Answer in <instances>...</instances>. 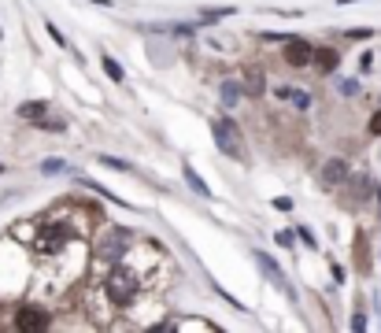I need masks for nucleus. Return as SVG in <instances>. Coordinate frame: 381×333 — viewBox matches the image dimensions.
I'll return each mask as SVG.
<instances>
[{"instance_id": "obj_16", "label": "nucleus", "mask_w": 381, "mask_h": 333, "mask_svg": "<svg viewBox=\"0 0 381 333\" xmlns=\"http://www.w3.org/2000/svg\"><path fill=\"white\" fill-rule=\"evenodd\" d=\"M282 100H293V108H300V111H307L311 108V93H300V89H289V85H282V89H274Z\"/></svg>"}, {"instance_id": "obj_13", "label": "nucleus", "mask_w": 381, "mask_h": 333, "mask_svg": "<svg viewBox=\"0 0 381 333\" xmlns=\"http://www.w3.org/2000/svg\"><path fill=\"white\" fill-rule=\"evenodd\" d=\"M181 178L189 182V189H193L196 197H204V200L212 197V189H207V182H204L200 174H196V166H193V163H181Z\"/></svg>"}, {"instance_id": "obj_27", "label": "nucleus", "mask_w": 381, "mask_h": 333, "mask_svg": "<svg viewBox=\"0 0 381 333\" xmlns=\"http://www.w3.org/2000/svg\"><path fill=\"white\" fill-rule=\"evenodd\" d=\"M352 330H366V315H363V311L352 315Z\"/></svg>"}, {"instance_id": "obj_15", "label": "nucleus", "mask_w": 381, "mask_h": 333, "mask_svg": "<svg viewBox=\"0 0 381 333\" xmlns=\"http://www.w3.org/2000/svg\"><path fill=\"white\" fill-rule=\"evenodd\" d=\"M230 15H237V8H230V4H222V8H204V11H200V22H204V27H215V22L230 19Z\"/></svg>"}, {"instance_id": "obj_17", "label": "nucleus", "mask_w": 381, "mask_h": 333, "mask_svg": "<svg viewBox=\"0 0 381 333\" xmlns=\"http://www.w3.org/2000/svg\"><path fill=\"white\" fill-rule=\"evenodd\" d=\"M100 63H104V71H108V78H111V82H119V85L126 82V71H123V63H119V59L100 56Z\"/></svg>"}, {"instance_id": "obj_7", "label": "nucleus", "mask_w": 381, "mask_h": 333, "mask_svg": "<svg viewBox=\"0 0 381 333\" xmlns=\"http://www.w3.org/2000/svg\"><path fill=\"white\" fill-rule=\"evenodd\" d=\"M282 56L289 67H307V63H314V45L304 41V37H285V48H282Z\"/></svg>"}, {"instance_id": "obj_11", "label": "nucleus", "mask_w": 381, "mask_h": 333, "mask_svg": "<svg viewBox=\"0 0 381 333\" xmlns=\"http://www.w3.org/2000/svg\"><path fill=\"white\" fill-rule=\"evenodd\" d=\"M348 178V163L345 160H326L322 166V185H340Z\"/></svg>"}, {"instance_id": "obj_28", "label": "nucleus", "mask_w": 381, "mask_h": 333, "mask_svg": "<svg viewBox=\"0 0 381 333\" xmlns=\"http://www.w3.org/2000/svg\"><path fill=\"white\" fill-rule=\"evenodd\" d=\"M370 63H374V56H370V52H363V56H359V74H363V71H370Z\"/></svg>"}, {"instance_id": "obj_32", "label": "nucleus", "mask_w": 381, "mask_h": 333, "mask_svg": "<svg viewBox=\"0 0 381 333\" xmlns=\"http://www.w3.org/2000/svg\"><path fill=\"white\" fill-rule=\"evenodd\" d=\"M93 4H100V8H111V0H93Z\"/></svg>"}, {"instance_id": "obj_24", "label": "nucleus", "mask_w": 381, "mask_h": 333, "mask_svg": "<svg viewBox=\"0 0 381 333\" xmlns=\"http://www.w3.org/2000/svg\"><path fill=\"white\" fill-rule=\"evenodd\" d=\"M37 126H41V130H67V122H60V119H41V122H37Z\"/></svg>"}, {"instance_id": "obj_25", "label": "nucleus", "mask_w": 381, "mask_h": 333, "mask_svg": "<svg viewBox=\"0 0 381 333\" xmlns=\"http://www.w3.org/2000/svg\"><path fill=\"white\" fill-rule=\"evenodd\" d=\"M337 89H340L345 97H356V93H359V82H337Z\"/></svg>"}, {"instance_id": "obj_10", "label": "nucleus", "mask_w": 381, "mask_h": 333, "mask_svg": "<svg viewBox=\"0 0 381 333\" xmlns=\"http://www.w3.org/2000/svg\"><path fill=\"white\" fill-rule=\"evenodd\" d=\"M219 97H222V108H237L241 100H244V85L233 82V78H226V82H219Z\"/></svg>"}, {"instance_id": "obj_31", "label": "nucleus", "mask_w": 381, "mask_h": 333, "mask_svg": "<svg viewBox=\"0 0 381 333\" xmlns=\"http://www.w3.org/2000/svg\"><path fill=\"white\" fill-rule=\"evenodd\" d=\"M330 271H333V281H337V285H340V281H345V267H340V263H333Z\"/></svg>"}, {"instance_id": "obj_33", "label": "nucleus", "mask_w": 381, "mask_h": 333, "mask_svg": "<svg viewBox=\"0 0 381 333\" xmlns=\"http://www.w3.org/2000/svg\"><path fill=\"white\" fill-rule=\"evenodd\" d=\"M0 174H4V163H0Z\"/></svg>"}, {"instance_id": "obj_3", "label": "nucleus", "mask_w": 381, "mask_h": 333, "mask_svg": "<svg viewBox=\"0 0 381 333\" xmlns=\"http://www.w3.org/2000/svg\"><path fill=\"white\" fill-rule=\"evenodd\" d=\"M71 241V226L67 222H45L37 226V237H34V252L37 255H60Z\"/></svg>"}, {"instance_id": "obj_8", "label": "nucleus", "mask_w": 381, "mask_h": 333, "mask_svg": "<svg viewBox=\"0 0 381 333\" xmlns=\"http://www.w3.org/2000/svg\"><path fill=\"white\" fill-rule=\"evenodd\" d=\"M78 185H85L89 193H97V197H104V200H111V204H119V208H126V211H134V204H130V200H123V197H115V193H111L108 185H100V182H93V178H82V174H78Z\"/></svg>"}, {"instance_id": "obj_5", "label": "nucleus", "mask_w": 381, "mask_h": 333, "mask_svg": "<svg viewBox=\"0 0 381 333\" xmlns=\"http://www.w3.org/2000/svg\"><path fill=\"white\" fill-rule=\"evenodd\" d=\"M252 260H256V267H259V271H263V278H267V281H270L274 289H282V292H285L289 300H296V289L289 285V278H285V271H282V267H278V263L270 260V252H263V248H252Z\"/></svg>"}, {"instance_id": "obj_19", "label": "nucleus", "mask_w": 381, "mask_h": 333, "mask_svg": "<svg viewBox=\"0 0 381 333\" xmlns=\"http://www.w3.org/2000/svg\"><path fill=\"white\" fill-rule=\"evenodd\" d=\"M356 267L359 271H370V255H366V237H356Z\"/></svg>"}, {"instance_id": "obj_14", "label": "nucleus", "mask_w": 381, "mask_h": 333, "mask_svg": "<svg viewBox=\"0 0 381 333\" xmlns=\"http://www.w3.org/2000/svg\"><path fill=\"white\" fill-rule=\"evenodd\" d=\"M48 115V100H26V104H19V119L26 122H41Z\"/></svg>"}, {"instance_id": "obj_21", "label": "nucleus", "mask_w": 381, "mask_h": 333, "mask_svg": "<svg viewBox=\"0 0 381 333\" xmlns=\"http://www.w3.org/2000/svg\"><path fill=\"white\" fill-rule=\"evenodd\" d=\"M296 237H300V241H304V245H307V248H319V241H314V234H311V229H307V226H296Z\"/></svg>"}, {"instance_id": "obj_29", "label": "nucleus", "mask_w": 381, "mask_h": 333, "mask_svg": "<svg viewBox=\"0 0 381 333\" xmlns=\"http://www.w3.org/2000/svg\"><path fill=\"white\" fill-rule=\"evenodd\" d=\"M278 245H285V248H293V234H289V229H282V234H278Z\"/></svg>"}, {"instance_id": "obj_23", "label": "nucleus", "mask_w": 381, "mask_h": 333, "mask_svg": "<svg viewBox=\"0 0 381 333\" xmlns=\"http://www.w3.org/2000/svg\"><path fill=\"white\" fill-rule=\"evenodd\" d=\"M348 37H352V41H370V37H374V30H366V27H356V30H348Z\"/></svg>"}, {"instance_id": "obj_6", "label": "nucleus", "mask_w": 381, "mask_h": 333, "mask_svg": "<svg viewBox=\"0 0 381 333\" xmlns=\"http://www.w3.org/2000/svg\"><path fill=\"white\" fill-rule=\"evenodd\" d=\"M48 326H52V311H45L41 304H26L15 311V330H22V333H37Z\"/></svg>"}, {"instance_id": "obj_26", "label": "nucleus", "mask_w": 381, "mask_h": 333, "mask_svg": "<svg viewBox=\"0 0 381 333\" xmlns=\"http://www.w3.org/2000/svg\"><path fill=\"white\" fill-rule=\"evenodd\" d=\"M48 34H52V41H56V45H63V48H67L71 41H67V37H63L60 34V27H52V22H48Z\"/></svg>"}, {"instance_id": "obj_20", "label": "nucleus", "mask_w": 381, "mask_h": 333, "mask_svg": "<svg viewBox=\"0 0 381 333\" xmlns=\"http://www.w3.org/2000/svg\"><path fill=\"white\" fill-rule=\"evenodd\" d=\"M67 171H71V166L63 163V160H56V156L41 163V174H48V178H56V174H67Z\"/></svg>"}, {"instance_id": "obj_34", "label": "nucleus", "mask_w": 381, "mask_h": 333, "mask_svg": "<svg viewBox=\"0 0 381 333\" xmlns=\"http://www.w3.org/2000/svg\"><path fill=\"white\" fill-rule=\"evenodd\" d=\"M0 37H4V30H0Z\"/></svg>"}, {"instance_id": "obj_9", "label": "nucleus", "mask_w": 381, "mask_h": 333, "mask_svg": "<svg viewBox=\"0 0 381 333\" xmlns=\"http://www.w3.org/2000/svg\"><path fill=\"white\" fill-rule=\"evenodd\" d=\"M241 85H244V97H263V93H267V78H263L259 67H248L241 74Z\"/></svg>"}, {"instance_id": "obj_12", "label": "nucleus", "mask_w": 381, "mask_h": 333, "mask_svg": "<svg viewBox=\"0 0 381 333\" xmlns=\"http://www.w3.org/2000/svg\"><path fill=\"white\" fill-rule=\"evenodd\" d=\"M314 67H319L322 74H333L340 67V52L337 48H314Z\"/></svg>"}, {"instance_id": "obj_2", "label": "nucleus", "mask_w": 381, "mask_h": 333, "mask_svg": "<svg viewBox=\"0 0 381 333\" xmlns=\"http://www.w3.org/2000/svg\"><path fill=\"white\" fill-rule=\"evenodd\" d=\"M137 289H141V278H137V271H130V267H115V271L104 278V292H108V300L115 304V307H126L130 300L137 297Z\"/></svg>"}, {"instance_id": "obj_18", "label": "nucleus", "mask_w": 381, "mask_h": 333, "mask_svg": "<svg viewBox=\"0 0 381 333\" xmlns=\"http://www.w3.org/2000/svg\"><path fill=\"white\" fill-rule=\"evenodd\" d=\"M97 163L111 166V171H123V174H134V163H126V160H119V156H108V152H100Z\"/></svg>"}, {"instance_id": "obj_4", "label": "nucleus", "mask_w": 381, "mask_h": 333, "mask_svg": "<svg viewBox=\"0 0 381 333\" xmlns=\"http://www.w3.org/2000/svg\"><path fill=\"white\" fill-rule=\"evenodd\" d=\"M130 229L126 226H111V229H104V234L97 237V260H108V263H119L123 255H126V248H130Z\"/></svg>"}, {"instance_id": "obj_22", "label": "nucleus", "mask_w": 381, "mask_h": 333, "mask_svg": "<svg viewBox=\"0 0 381 333\" xmlns=\"http://www.w3.org/2000/svg\"><path fill=\"white\" fill-rule=\"evenodd\" d=\"M366 134H370V137H381V111L370 115V122H366Z\"/></svg>"}, {"instance_id": "obj_1", "label": "nucleus", "mask_w": 381, "mask_h": 333, "mask_svg": "<svg viewBox=\"0 0 381 333\" xmlns=\"http://www.w3.org/2000/svg\"><path fill=\"white\" fill-rule=\"evenodd\" d=\"M212 137H215V148L222 152V156L230 160H244V134L241 126L230 119V115H219V119H212Z\"/></svg>"}, {"instance_id": "obj_30", "label": "nucleus", "mask_w": 381, "mask_h": 333, "mask_svg": "<svg viewBox=\"0 0 381 333\" xmlns=\"http://www.w3.org/2000/svg\"><path fill=\"white\" fill-rule=\"evenodd\" d=\"M274 208H278V211H289V208H293V200H289V197H278V200H274Z\"/></svg>"}]
</instances>
